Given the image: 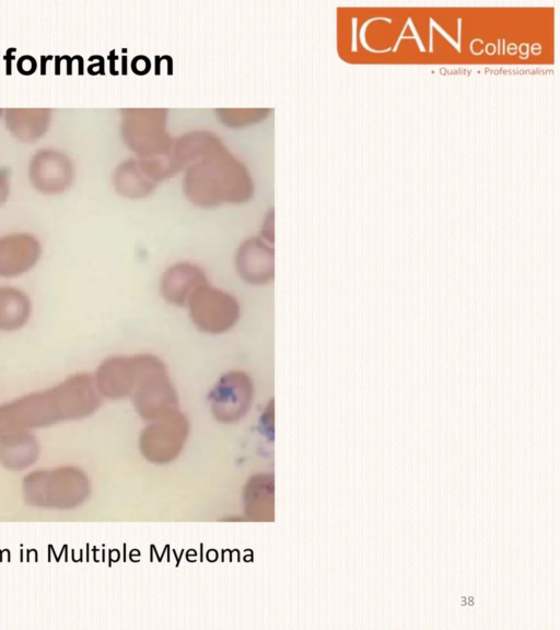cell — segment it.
Returning <instances> with one entry per match:
<instances>
[{"mask_svg":"<svg viewBox=\"0 0 560 630\" xmlns=\"http://www.w3.org/2000/svg\"><path fill=\"white\" fill-rule=\"evenodd\" d=\"M151 421L140 436L143 456L156 464L172 462L180 453L188 434L186 418L175 410Z\"/></svg>","mask_w":560,"mask_h":630,"instance_id":"3","label":"cell"},{"mask_svg":"<svg viewBox=\"0 0 560 630\" xmlns=\"http://www.w3.org/2000/svg\"><path fill=\"white\" fill-rule=\"evenodd\" d=\"M152 355H116L104 360L96 372L100 390L108 397H122L136 388Z\"/></svg>","mask_w":560,"mask_h":630,"instance_id":"6","label":"cell"},{"mask_svg":"<svg viewBox=\"0 0 560 630\" xmlns=\"http://www.w3.org/2000/svg\"><path fill=\"white\" fill-rule=\"evenodd\" d=\"M207 284L206 275L190 264L170 267L161 279V292L165 300L177 305H187L192 294Z\"/></svg>","mask_w":560,"mask_h":630,"instance_id":"8","label":"cell"},{"mask_svg":"<svg viewBox=\"0 0 560 630\" xmlns=\"http://www.w3.org/2000/svg\"><path fill=\"white\" fill-rule=\"evenodd\" d=\"M187 305L194 324L208 334L229 330L240 317V305L234 296L208 284L199 288Z\"/></svg>","mask_w":560,"mask_h":630,"instance_id":"2","label":"cell"},{"mask_svg":"<svg viewBox=\"0 0 560 630\" xmlns=\"http://www.w3.org/2000/svg\"><path fill=\"white\" fill-rule=\"evenodd\" d=\"M253 384L243 372L233 371L223 375L209 395L211 410L221 422H235L250 407Z\"/></svg>","mask_w":560,"mask_h":630,"instance_id":"5","label":"cell"},{"mask_svg":"<svg viewBox=\"0 0 560 630\" xmlns=\"http://www.w3.org/2000/svg\"><path fill=\"white\" fill-rule=\"evenodd\" d=\"M8 195V186L3 178L0 176V203H2Z\"/></svg>","mask_w":560,"mask_h":630,"instance_id":"12","label":"cell"},{"mask_svg":"<svg viewBox=\"0 0 560 630\" xmlns=\"http://www.w3.org/2000/svg\"><path fill=\"white\" fill-rule=\"evenodd\" d=\"M38 241L28 234L0 238V277L14 278L32 269L40 257Z\"/></svg>","mask_w":560,"mask_h":630,"instance_id":"7","label":"cell"},{"mask_svg":"<svg viewBox=\"0 0 560 630\" xmlns=\"http://www.w3.org/2000/svg\"><path fill=\"white\" fill-rule=\"evenodd\" d=\"M240 276L253 284H264L273 277V254L260 242L248 241L237 255Z\"/></svg>","mask_w":560,"mask_h":630,"instance_id":"9","label":"cell"},{"mask_svg":"<svg viewBox=\"0 0 560 630\" xmlns=\"http://www.w3.org/2000/svg\"><path fill=\"white\" fill-rule=\"evenodd\" d=\"M97 396L89 375L78 374L55 389L27 397L0 409V427L44 423L58 418L79 417L94 410Z\"/></svg>","mask_w":560,"mask_h":630,"instance_id":"1","label":"cell"},{"mask_svg":"<svg viewBox=\"0 0 560 630\" xmlns=\"http://www.w3.org/2000/svg\"><path fill=\"white\" fill-rule=\"evenodd\" d=\"M138 412L154 420L176 410L177 398L163 364L154 358L142 374L133 393Z\"/></svg>","mask_w":560,"mask_h":630,"instance_id":"4","label":"cell"},{"mask_svg":"<svg viewBox=\"0 0 560 630\" xmlns=\"http://www.w3.org/2000/svg\"><path fill=\"white\" fill-rule=\"evenodd\" d=\"M32 303L20 289L0 287V331H15L28 320Z\"/></svg>","mask_w":560,"mask_h":630,"instance_id":"10","label":"cell"},{"mask_svg":"<svg viewBox=\"0 0 560 630\" xmlns=\"http://www.w3.org/2000/svg\"><path fill=\"white\" fill-rule=\"evenodd\" d=\"M244 506L248 516L256 520L272 517L273 479L268 475H256L248 480L244 491Z\"/></svg>","mask_w":560,"mask_h":630,"instance_id":"11","label":"cell"}]
</instances>
